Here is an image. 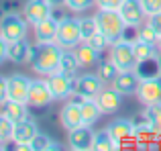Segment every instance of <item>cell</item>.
Wrapping results in <instances>:
<instances>
[{
    "instance_id": "38",
    "label": "cell",
    "mask_w": 161,
    "mask_h": 151,
    "mask_svg": "<svg viewBox=\"0 0 161 151\" xmlns=\"http://www.w3.org/2000/svg\"><path fill=\"white\" fill-rule=\"evenodd\" d=\"M4 59H8V41L0 35V64H2Z\"/></svg>"
},
{
    "instance_id": "9",
    "label": "cell",
    "mask_w": 161,
    "mask_h": 151,
    "mask_svg": "<svg viewBox=\"0 0 161 151\" xmlns=\"http://www.w3.org/2000/svg\"><path fill=\"white\" fill-rule=\"evenodd\" d=\"M118 14L122 16V20H125V25L129 29L141 27V25L149 19L145 8H143L141 0H125V2L120 4V8H118Z\"/></svg>"
},
{
    "instance_id": "20",
    "label": "cell",
    "mask_w": 161,
    "mask_h": 151,
    "mask_svg": "<svg viewBox=\"0 0 161 151\" xmlns=\"http://www.w3.org/2000/svg\"><path fill=\"white\" fill-rule=\"evenodd\" d=\"M139 74L137 72H120L116 76V80L112 82V86L122 94H137V86H139Z\"/></svg>"
},
{
    "instance_id": "31",
    "label": "cell",
    "mask_w": 161,
    "mask_h": 151,
    "mask_svg": "<svg viewBox=\"0 0 161 151\" xmlns=\"http://www.w3.org/2000/svg\"><path fill=\"white\" fill-rule=\"evenodd\" d=\"M80 29H82V41H88L92 35L98 33V23L94 16H84L80 19Z\"/></svg>"
},
{
    "instance_id": "32",
    "label": "cell",
    "mask_w": 161,
    "mask_h": 151,
    "mask_svg": "<svg viewBox=\"0 0 161 151\" xmlns=\"http://www.w3.org/2000/svg\"><path fill=\"white\" fill-rule=\"evenodd\" d=\"M12 129H14V123L4 112H0V145L12 139Z\"/></svg>"
},
{
    "instance_id": "25",
    "label": "cell",
    "mask_w": 161,
    "mask_h": 151,
    "mask_svg": "<svg viewBox=\"0 0 161 151\" xmlns=\"http://www.w3.org/2000/svg\"><path fill=\"white\" fill-rule=\"evenodd\" d=\"M133 49H135V55H137V61L143 64V61H149V59H157V45L153 43H145L141 39H135L133 41Z\"/></svg>"
},
{
    "instance_id": "26",
    "label": "cell",
    "mask_w": 161,
    "mask_h": 151,
    "mask_svg": "<svg viewBox=\"0 0 161 151\" xmlns=\"http://www.w3.org/2000/svg\"><path fill=\"white\" fill-rule=\"evenodd\" d=\"M143 119L149 123L151 131L155 135L161 137V104H153V106H147L143 112Z\"/></svg>"
},
{
    "instance_id": "13",
    "label": "cell",
    "mask_w": 161,
    "mask_h": 151,
    "mask_svg": "<svg viewBox=\"0 0 161 151\" xmlns=\"http://www.w3.org/2000/svg\"><path fill=\"white\" fill-rule=\"evenodd\" d=\"M59 120H61V127L65 129L67 133L74 131V129L82 127L84 120H82V102L78 100H67V104H63L61 112H59Z\"/></svg>"
},
{
    "instance_id": "40",
    "label": "cell",
    "mask_w": 161,
    "mask_h": 151,
    "mask_svg": "<svg viewBox=\"0 0 161 151\" xmlns=\"http://www.w3.org/2000/svg\"><path fill=\"white\" fill-rule=\"evenodd\" d=\"M47 2H49V4H53V6H55V4H63L65 0H47Z\"/></svg>"
},
{
    "instance_id": "14",
    "label": "cell",
    "mask_w": 161,
    "mask_h": 151,
    "mask_svg": "<svg viewBox=\"0 0 161 151\" xmlns=\"http://www.w3.org/2000/svg\"><path fill=\"white\" fill-rule=\"evenodd\" d=\"M6 80H8V100L27 104L29 90H31V78H27L25 74H12Z\"/></svg>"
},
{
    "instance_id": "24",
    "label": "cell",
    "mask_w": 161,
    "mask_h": 151,
    "mask_svg": "<svg viewBox=\"0 0 161 151\" xmlns=\"http://www.w3.org/2000/svg\"><path fill=\"white\" fill-rule=\"evenodd\" d=\"M80 68H82V65H80V61H78V57H75L74 49H63V55H61V61H59V70H57V72L75 78V74H78Z\"/></svg>"
},
{
    "instance_id": "41",
    "label": "cell",
    "mask_w": 161,
    "mask_h": 151,
    "mask_svg": "<svg viewBox=\"0 0 161 151\" xmlns=\"http://www.w3.org/2000/svg\"><path fill=\"white\" fill-rule=\"evenodd\" d=\"M157 49H159V53H161V37H159V41H157Z\"/></svg>"
},
{
    "instance_id": "4",
    "label": "cell",
    "mask_w": 161,
    "mask_h": 151,
    "mask_svg": "<svg viewBox=\"0 0 161 151\" xmlns=\"http://www.w3.org/2000/svg\"><path fill=\"white\" fill-rule=\"evenodd\" d=\"M55 43H57L61 49H75V47H78V45L82 43L80 19H71V16H63V19H59Z\"/></svg>"
},
{
    "instance_id": "23",
    "label": "cell",
    "mask_w": 161,
    "mask_h": 151,
    "mask_svg": "<svg viewBox=\"0 0 161 151\" xmlns=\"http://www.w3.org/2000/svg\"><path fill=\"white\" fill-rule=\"evenodd\" d=\"M74 53H75V57H78V61H80L82 68H90V65H94L96 59H98V55H100V51H96V49L92 47L90 43H86V41H82V43L74 49Z\"/></svg>"
},
{
    "instance_id": "33",
    "label": "cell",
    "mask_w": 161,
    "mask_h": 151,
    "mask_svg": "<svg viewBox=\"0 0 161 151\" xmlns=\"http://www.w3.org/2000/svg\"><path fill=\"white\" fill-rule=\"evenodd\" d=\"M94 4H96V0H65L63 6L74 12H82V10H90Z\"/></svg>"
},
{
    "instance_id": "10",
    "label": "cell",
    "mask_w": 161,
    "mask_h": 151,
    "mask_svg": "<svg viewBox=\"0 0 161 151\" xmlns=\"http://www.w3.org/2000/svg\"><path fill=\"white\" fill-rule=\"evenodd\" d=\"M23 16L29 20V25H39L41 20L53 16V4L47 0H27L23 6Z\"/></svg>"
},
{
    "instance_id": "11",
    "label": "cell",
    "mask_w": 161,
    "mask_h": 151,
    "mask_svg": "<svg viewBox=\"0 0 161 151\" xmlns=\"http://www.w3.org/2000/svg\"><path fill=\"white\" fill-rule=\"evenodd\" d=\"M104 88V80L98 74H84V76H75V92L82 98H96Z\"/></svg>"
},
{
    "instance_id": "16",
    "label": "cell",
    "mask_w": 161,
    "mask_h": 151,
    "mask_svg": "<svg viewBox=\"0 0 161 151\" xmlns=\"http://www.w3.org/2000/svg\"><path fill=\"white\" fill-rule=\"evenodd\" d=\"M67 143L74 151H90L94 147V131L92 127H78L67 133Z\"/></svg>"
},
{
    "instance_id": "5",
    "label": "cell",
    "mask_w": 161,
    "mask_h": 151,
    "mask_svg": "<svg viewBox=\"0 0 161 151\" xmlns=\"http://www.w3.org/2000/svg\"><path fill=\"white\" fill-rule=\"evenodd\" d=\"M29 20L25 16H20L19 12H4L0 16V35L10 43V41H19V39H27V31H29Z\"/></svg>"
},
{
    "instance_id": "3",
    "label": "cell",
    "mask_w": 161,
    "mask_h": 151,
    "mask_svg": "<svg viewBox=\"0 0 161 151\" xmlns=\"http://www.w3.org/2000/svg\"><path fill=\"white\" fill-rule=\"evenodd\" d=\"M110 59L120 72H137L139 61L133 49V41L120 39V41L110 43Z\"/></svg>"
},
{
    "instance_id": "39",
    "label": "cell",
    "mask_w": 161,
    "mask_h": 151,
    "mask_svg": "<svg viewBox=\"0 0 161 151\" xmlns=\"http://www.w3.org/2000/svg\"><path fill=\"white\" fill-rule=\"evenodd\" d=\"M149 23L153 25V29L159 33V37H161V12H157V14H153V16H149Z\"/></svg>"
},
{
    "instance_id": "18",
    "label": "cell",
    "mask_w": 161,
    "mask_h": 151,
    "mask_svg": "<svg viewBox=\"0 0 161 151\" xmlns=\"http://www.w3.org/2000/svg\"><path fill=\"white\" fill-rule=\"evenodd\" d=\"M122 92H118L116 88H102L98 96H96V102H98L102 115H112V112L118 110V106L122 104Z\"/></svg>"
},
{
    "instance_id": "7",
    "label": "cell",
    "mask_w": 161,
    "mask_h": 151,
    "mask_svg": "<svg viewBox=\"0 0 161 151\" xmlns=\"http://www.w3.org/2000/svg\"><path fill=\"white\" fill-rule=\"evenodd\" d=\"M47 86L53 94V100H67L75 92V78L61 72H55L47 76Z\"/></svg>"
},
{
    "instance_id": "21",
    "label": "cell",
    "mask_w": 161,
    "mask_h": 151,
    "mask_svg": "<svg viewBox=\"0 0 161 151\" xmlns=\"http://www.w3.org/2000/svg\"><path fill=\"white\" fill-rule=\"evenodd\" d=\"M29 104L25 102H14V100H6L2 104V112L12 120V123H20V120H27L29 119Z\"/></svg>"
},
{
    "instance_id": "37",
    "label": "cell",
    "mask_w": 161,
    "mask_h": 151,
    "mask_svg": "<svg viewBox=\"0 0 161 151\" xmlns=\"http://www.w3.org/2000/svg\"><path fill=\"white\" fill-rule=\"evenodd\" d=\"M8 100V80L0 76V106Z\"/></svg>"
},
{
    "instance_id": "1",
    "label": "cell",
    "mask_w": 161,
    "mask_h": 151,
    "mask_svg": "<svg viewBox=\"0 0 161 151\" xmlns=\"http://www.w3.org/2000/svg\"><path fill=\"white\" fill-rule=\"evenodd\" d=\"M63 49L57 43H37V51H35V59H33V70L41 76H49L55 74L59 70V61H61Z\"/></svg>"
},
{
    "instance_id": "27",
    "label": "cell",
    "mask_w": 161,
    "mask_h": 151,
    "mask_svg": "<svg viewBox=\"0 0 161 151\" xmlns=\"http://www.w3.org/2000/svg\"><path fill=\"white\" fill-rule=\"evenodd\" d=\"M92 149L94 151H114V149H118V143L108 135L106 129H104L100 133H94V147Z\"/></svg>"
},
{
    "instance_id": "6",
    "label": "cell",
    "mask_w": 161,
    "mask_h": 151,
    "mask_svg": "<svg viewBox=\"0 0 161 151\" xmlns=\"http://www.w3.org/2000/svg\"><path fill=\"white\" fill-rule=\"evenodd\" d=\"M137 98L145 106H153L161 104V78L159 76H149V78H141L137 86Z\"/></svg>"
},
{
    "instance_id": "29",
    "label": "cell",
    "mask_w": 161,
    "mask_h": 151,
    "mask_svg": "<svg viewBox=\"0 0 161 151\" xmlns=\"http://www.w3.org/2000/svg\"><path fill=\"white\" fill-rule=\"evenodd\" d=\"M118 74H120V70L112 64L110 57H108V59H104L102 64H100V68H98V76L104 80V84H106V82H114Z\"/></svg>"
},
{
    "instance_id": "35",
    "label": "cell",
    "mask_w": 161,
    "mask_h": 151,
    "mask_svg": "<svg viewBox=\"0 0 161 151\" xmlns=\"http://www.w3.org/2000/svg\"><path fill=\"white\" fill-rule=\"evenodd\" d=\"M141 2H143V8H145L147 16H153L157 12H161V0H141Z\"/></svg>"
},
{
    "instance_id": "34",
    "label": "cell",
    "mask_w": 161,
    "mask_h": 151,
    "mask_svg": "<svg viewBox=\"0 0 161 151\" xmlns=\"http://www.w3.org/2000/svg\"><path fill=\"white\" fill-rule=\"evenodd\" d=\"M86 43H90L92 47L96 49V51H100V53H102L104 49H106L108 45H110V41H108V37H106V35H102V33L98 31V33H96V35H92L90 39L86 41Z\"/></svg>"
},
{
    "instance_id": "15",
    "label": "cell",
    "mask_w": 161,
    "mask_h": 151,
    "mask_svg": "<svg viewBox=\"0 0 161 151\" xmlns=\"http://www.w3.org/2000/svg\"><path fill=\"white\" fill-rule=\"evenodd\" d=\"M35 51H37V45L27 43V39H19V41L8 43V59L12 64H33Z\"/></svg>"
},
{
    "instance_id": "22",
    "label": "cell",
    "mask_w": 161,
    "mask_h": 151,
    "mask_svg": "<svg viewBox=\"0 0 161 151\" xmlns=\"http://www.w3.org/2000/svg\"><path fill=\"white\" fill-rule=\"evenodd\" d=\"M102 116V110H100L96 98H86L82 102V120L84 127H94L98 123V119Z\"/></svg>"
},
{
    "instance_id": "12",
    "label": "cell",
    "mask_w": 161,
    "mask_h": 151,
    "mask_svg": "<svg viewBox=\"0 0 161 151\" xmlns=\"http://www.w3.org/2000/svg\"><path fill=\"white\" fill-rule=\"evenodd\" d=\"M53 102V94L47 86V80H31V90H29L27 104L31 108H45Z\"/></svg>"
},
{
    "instance_id": "19",
    "label": "cell",
    "mask_w": 161,
    "mask_h": 151,
    "mask_svg": "<svg viewBox=\"0 0 161 151\" xmlns=\"http://www.w3.org/2000/svg\"><path fill=\"white\" fill-rule=\"evenodd\" d=\"M57 25L59 20L49 16V19L41 20L39 25H35V39L37 43H53L55 35H57Z\"/></svg>"
},
{
    "instance_id": "30",
    "label": "cell",
    "mask_w": 161,
    "mask_h": 151,
    "mask_svg": "<svg viewBox=\"0 0 161 151\" xmlns=\"http://www.w3.org/2000/svg\"><path fill=\"white\" fill-rule=\"evenodd\" d=\"M31 149H33V151H51V149H59V145L55 143V141H53L49 135H45V133H39V135L33 139Z\"/></svg>"
},
{
    "instance_id": "17",
    "label": "cell",
    "mask_w": 161,
    "mask_h": 151,
    "mask_svg": "<svg viewBox=\"0 0 161 151\" xmlns=\"http://www.w3.org/2000/svg\"><path fill=\"white\" fill-rule=\"evenodd\" d=\"M106 131H108V135L120 145L122 141L137 137V123H133V120H129V119H116L106 127Z\"/></svg>"
},
{
    "instance_id": "2",
    "label": "cell",
    "mask_w": 161,
    "mask_h": 151,
    "mask_svg": "<svg viewBox=\"0 0 161 151\" xmlns=\"http://www.w3.org/2000/svg\"><path fill=\"white\" fill-rule=\"evenodd\" d=\"M94 19H96V23H98V31L108 37L110 43L125 39V33H126L129 27L125 25L122 16L118 14V10H102V8H100Z\"/></svg>"
},
{
    "instance_id": "36",
    "label": "cell",
    "mask_w": 161,
    "mask_h": 151,
    "mask_svg": "<svg viewBox=\"0 0 161 151\" xmlns=\"http://www.w3.org/2000/svg\"><path fill=\"white\" fill-rule=\"evenodd\" d=\"M125 0H96V6L102 10H118Z\"/></svg>"
},
{
    "instance_id": "28",
    "label": "cell",
    "mask_w": 161,
    "mask_h": 151,
    "mask_svg": "<svg viewBox=\"0 0 161 151\" xmlns=\"http://www.w3.org/2000/svg\"><path fill=\"white\" fill-rule=\"evenodd\" d=\"M135 39H141V41H145V43H153V45H157V41H159V33L153 29V25L147 20V23H143L141 27H137V37Z\"/></svg>"
},
{
    "instance_id": "8",
    "label": "cell",
    "mask_w": 161,
    "mask_h": 151,
    "mask_svg": "<svg viewBox=\"0 0 161 151\" xmlns=\"http://www.w3.org/2000/svg\"><path fill=\"white\" fill-rule=\"evenodd\" d=\"M39 125L35 123L33 119H27V120H20V123L14 125L12 129V143H14L16 149H31V143L37 135H39ZM33 151V149H31Z\"/></svg>"
}]
</instances>
